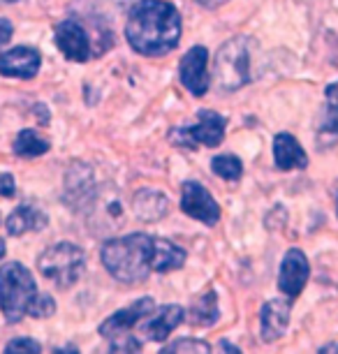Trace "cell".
<instances>
[{
	"instance_id": "12",
	"label": "cell",
	"mask_w": 338,
	"mask_h": 354,
	"mask_svg": "<svg viewBox=\"0 0 338 354\" xmlns=\"http://www.w3.org/2000/svg\"><path fill=\"white\" fill-rule=\"evenodd\" d=\"M42 56L32 46H15L0 56V75L17 77V79H32L39 72Z\"/></svg>"
},
{
	"instance_id": "21",
	"label": "cell",
	"mask_w": 338,
	"mask_h": 354,
	"mask_svg": "<svg viewBox=\"0 0 338 354\" xmlns=\"http://www.w3.org/2000/svg\"><path fill=\"white\" fill-rule=\"evenodd\" d=\"M49 142L37 135L35 130H21L15 139V144H12V151L17 153V156L21 158H37V156H44L46 151H49Z\"/></svg>"
},
{
	"instance_id": "17",
	"label": "cell",
	"mask_w": 338,
	"mask_h": 354,
	"mask_svg": "<svg viewBox=\"0 0 338 354\" xmlns=\"http://www.w3.org/2000/svg\"><path fill=\"white\" fill-rule=\"evenodd\" d=\"M183 319H185V310L181 306H176V304L162 306V308H158L156 317H151V322L144 326V333H147L151 340H167L169 333L174 331Z\"/></svg>"
},
{
	"instance_id": "24",
	"label": "cell",
	"mask_w": 338,
	"mask_h": 354,
	"mask_svg": "<svg viewBox=\"0 0 338 354\" xmlns=\"http://www.w3.org/2000/svg\"><path fill=\"white\" fill-rule=\"evenodd\" d=\"M165 354L169 352H197V354H204V352H211V345L204 343V340H197V338H178L174 343H169L167 347H162Z\"/></svg>"
},
{
	"instance_id": "22",
	"label": "cell",
	"mask_w": 338,
	"mask_h": 354,
	"mask_svg": "<svg viewBox=\"0 0 338 354\" xmlns=\"http://www.w3.org/2000/svg\"><path fill=\"white\" fill-rule=\"evenodd\" d=\"M211 169H214L216 176L225 178V181H238V178L243 176V165L241 160L236 156H229V153H225V156H216L211 160Z\"/></svg>"
},
{
	"instance_id": "20",
	"label": "cell",
	"mask_w": 338,
	"mask_h": 354,
	"mask_svg": "<svg viewBox=\"0 0 338 354\" xmlns=\"http://www.w3.org/2000/svg\"><path fill=\"white\" fill-rule=\"evenodd\" d=\"M68 192L65 195H72L77 192V202L72 206H82L84 202L93 199V192H95V183H93V174H91V167L82 165V171H77V167H72L70 174H68Z\"/></svg>"
},
{
	"instance_id": "26",
	"label": "cell",
	"mask_w": 338,
	"mask_h": 354,
	"mask_svg": "<svg viewBox=\"0 0 338 354\" xmlns=\"http://www.w3.org/2000/svg\"><path fill=\"white\" fill-rule=\"evenodd\" d=\"M42 347H39V343H35L32 338H15L10 340L8 347H5V352L15 354V352H30V354H37Z\"/></svg>"
},
{
	"instance_id": "9",
	"label": "cell",
	"mask_w": 338,
	"mask_h": 354,
	"mask_svg": "<svg viewBox=\"0 0 338 354\" xmlns=\"http://www.w3.org/2000/svg\"><path fill=\"white\" fill-rule=\"evenodd\" d=\"M178 77L181 84L195 97H202L209 91V51L204 46H192V49L181 58L178 65Z\"/></svg>"
},
{
	"instance_id": "8",
	"label": "cell",
	"mask_w": 338,
	"mask_h": 354,
	"mask_svg": "<svg viewBox=\"0 0 338 354\" xmlns=\"http://www.w3.org/2000/svg\"><path fill=\"white\" fill-rule=\"evenodd\" d=\"M56 46L72 63H86L93 56L91 37L77 19H65L56 26Z\"/></svg>"
},
{
	"instance_id": "6",
	"label": "cell",
	"mask_w": 338,
	"mask_h": 354,
	"mask_svg": "<svg viewBox=\"0 0 338 354\" xmlns=\"http://www.w3.org/2000/svg\"><path fill=\"white\" fill-rule=\"evenodd\" d=\"M225 128H227V118L211 109L197 111V125L195 128H176L169 132V142L183 149H197L200 144L214 149L223 142Z\"/></svg>"
},
{
	"instance_id": "19",
	"label": "cell",
	"mask_w": 338,
	"mask_h": 354,
	"mask_svg": "<svg viewBox=\"0 0 338 354\" xmlns=\"http://www.w3.org/2000/svg\"><path fill=\"white\" fill-rule=\"evenodd\" d=\"M188 252L181 245H176L174 241L158 236V252H156V273H169L181 269Z\"/></svg>"
},
{
	"instance_id": "14",
	"label": "cell",
	"mask_w": 338,
	"mask_h": 354,
	"mask_svg": "<svg viewBox=\"0 0 338 354\" xmlns=\"http://www.w3.org/2000/svg\"><path fill=\"white\" fill-rule=\"evenodd\" d=\"M274 162L281 171L290 169H306L308 158L301 144L290 132H278L274 137Z\"/></svg>"
},
{
	"instance_id": "2",
	"label": "cell",
	"mask_w": 338,
	"mask_h": 354,
	"mask_svg": "<svg viewBox=\"0 0 338 354\" xmlns=\"http://www.w3.org/2000/svg\"><path fill=\"white\" fill-rule=\"evenodd\" d=\"M156 252L158 236L128 234L104 243L100 259L109 276H114L118 283L139 285L151 276V271H156Z\"/></svg>"
},
{
	"instance_id": "28",
	"label": "cell",
	"mask_w": 338,
	"mask_h": 354,
	"mask_svg": "<svg viewBox=\"0 0 338 354\" xmlns=\"http://www.w3.org/2000/svg\"><path fill=\"white\" fill-rule=\"evenodd\" d=\"M15 178H12V174L3 171L0 174V195L3 197H15Z\"/></svg>"
},
{
	"instance_id": "27",
	"label": "cell",
	"mask_w": 338,
	"mask_h": 354,
	"mask_svg": "<svg viewBox=\"0 0 338 354\" xmlns=\"http://www.w3.org/2000/svg\"><path fill=\"white\" fill-rule=\"evenodd\" d=\"M111 352H142V343L132 336H125V338H114L111 343Z\"/></svg>"
},
{
	"instance_id": "13",
	"label": "cell",
	"mask_w": 338,
	"mask_h": 354,
	"mask_svg": "<svg viewBox=\"0 0 338 354\" xmlns=\"http://www.w3.org/2000/svg\"><path fill=\"white\" fill-rule=\"evenodd\" d=\"M290 310H292V299H271L260 310V333L264 343H274L288 331Z\"/></svg>"
},
{
	"instance_id": "7",
	"label": "cell",
	"mask_w": 338,
	"mask_h": 354,
	"mask_svg": "<svg viewBox=\"0 0 338 354\" xmlns=\"http://www.w3.org/2000/svg\"><path fill=\"white\" fill-rule=\"evenodd\" d=\"M181 209L185 216L200 220L204 225H216L220 220V206L211 192L197 181H185L181 190Z\"/></svg>"
},
{
	"instance_id": "30",
	"label": "cell",
	"mask_w": 338,
	"mask_h": 354,
	"mask_svg": "<svg viewBox=\"0 0 338 354\" xmlns=\"http://www.w3.org/2000/svg\"><path fill=\"white\" fill-rule=\"evenodd\" d=\"M197 3L204 5V8H211V10H214V8H220V5H225L227 0H197Z\"/></svg>"
},
{
	"instance_id": "5",
	"label": "cell",
	"mask_w": 338,
	"mask_h": 354,
	"mask_svg": "<svg viewBox=\"0 0 338 354\" xmlns=\"http://www.w3.org/2000/svg\"><path fill=\"white\" fill-rule=\"evenodd\" d=\"M250 61L248 42L243 37H234L225 42L216 53L214 79L220 91H238L250 82Z\"/></svg>"
},
{
	"instance_id": "16",
	"label": "cell",
	"mask_w": 338,
	"mask_h": 354,
	"mask_svg": "<svg viewBox=\"0 0 338 354\" xmlns=\"http://www.w3.org/2000/svg\"><path fill=\"white\" fill-rule=\"evenodd\" d=\"M132 206H135V216L139 220H144V223H158L160 218L167 216L169 199L160 190L144 188L132 197Z\"/></svg>"
},
{
	"instance_id": "15",
	"label": "cell",
	"mask_w": 338,
	"mask_h": 354,
	"mask_svg": "<svg viewBox=\"0 0 338 354\" xmlns=\"http://www.w3.org/2000/svg\"><path fill=\"white\" fill-rule=\"evenodd\" d=\"M46 225H49L46 213L30 204L17 206L8 216V220H5V227H8L10 236H21V234H28V232H42Z\"/></svg>"
},
{
	"instance_id": "10",
	"label": "cell",
	"mask_w": 338,
	"mask_h": 354,
	"mask_svg": "<svg viewBox=\"0 0 338 354\" xmlns=\"http://www.w3.org/2000/svg\"><path fill=\"white\" fill-rule=\"evenodd\" d=\"M308 276H310V266L306 255L299 248H290L283 257L281 271H278V290L285 297L297 299L303 292V287H306Z\"/></svg>"
},
{
	"instance_id": "1",
	"label": "cell",
	"mask_w": 338,
	"mask_h": 354,
	"mask_svg": "<svg viewBox=\"0 0 338 354\" xmlns=\"http://www.w3.org/2000/svg\"><path fill=\"white\" fill-rule=\"evenodd\" d=\"M125 37L142 56H165L181 39V15L167 0H139L130 10Z\"/></svg>"
},
{
	"instance_id": "11",
	"label": "cell",
	"mask_w": 338,
	"mask_h": 354,
	"mask_svg": "<svg viewBox=\"0 0 338 354\" xmlns=\"http://www.w3.org/2000/svg\"><path fill=\"white\" fill-rule=\"evenodd\" d=\"M153 310H156V301H153V299H151V297H142V299H137V301H132V306H128V308H123V310L114 313V315H109L100 324V329H97V331H100L102 338L114 340L118 333L130 331L132 326L139 322V319L153 315Z\"/></svg>"
},
{
	"instance_id": "34",
	"label": "cell",
	"mask_w": 338,
	"mask_h": 354,
	"mask_svg": "<svg viewBox=\"0 0 338 354\" xmlns=\"http://www.w3.org/2000/svg\"><path fill=\"white\" fill-rule=\"evenodd\" d=\"M54 352H77V347H61V350H58V347H56Z\"/></svg>"
},
{
	"instance_id": "35",
	"label": "cell",
	"mask_w": 338,
	"mask_h": 354,
	"mask_svg": "<svg viewBox=\"0 0 338 354\" xmlns=\"http://www.w3.org/2000/svg\"><path fill=\"white\" fill-rule=\"evenodd\" d=\"M5 3H17V0H5Z\"/></svg>"
},
{
	"instance_id": "3",
	"label": "cell",
	"mask_w": 338,
	"mask_h": 354,
	"mask_svg": "<svg viewBox=\"0 0 338 354\" xmlns=\"http://www.w3.org/2000/svg\"><path fill=\"white\" fill-rule=\"evenodd\" d=\"M35 297L37 285L24 264L10 262L0 266V310L10 324L21 322L24 315H28Z\"/></svg>"
},
{
	"instance_id": "23",
	"label": "cell",
	"mask_w": 338,
	"mask_h": 354,
	"mask_svg": "<svg viewBox=\"0 0 338 354\" xmlns=\"http://www.w3.org/2000/svg\"><path fill=\"white\" fill-rule=\"evenodd\" d=\"M322 135L338 139V84L327 86V116L322 123Z\"/></svg>"
},
{
	"instance_id": "29",
	"label": "cell",
	"mask_w": 338,
	"mask_h": 354,
	"mask_svg": "<svg viewBox=\"0 0 338 354\" xmlns=\"http://www.w3.org/2000/svg\"><path fill=\"white\" fill-rule=\"evenodd\" d=\"M12 32H15V28H12V24L8 21V19H0V46H5L12 39Z\"/></svg>"
},
{
	"instance_id": "18",
	"label": "cell",
	"mask_w": 338,
	"mask_h": 354,
	"mask_svg": "<svg viewBox=\"0 0 338 354\" xmlns=\"http://www.w3.org/2000/svg\"><path fill=\"white\" fill-rule=\"evenodd\" d=\"M220 317V310H218V297L214 290L204 292L188 313V322L195 326H214Z\"/></svg>"
},
{
	"instance_id": "25",
	"label": "cell",
	"mask_w": 338,
	"mask_h": 354,
	"mask_svg": "<svg viewBox=\"0 0 338 354\" xmlns=\"http://www.w3.org/2000/svg\"><path fill=\"white\" fill-rule=\"evenodd\" d=\"M56 313V301L49 297V294H39L32 299L30 308H28V315L35 317V319H44V317H51Z\"/></svg>"
},
{
	"instance_id": "4",
	"label": "cell",
	"mask_w": 338,
	"mask_h": 354,
	"mask_svg": "<svg viewBox=\"0 0 338 354\" xmlns=\"http://www.w3.org/2000/svg\"><path fill=\"white\" fill-rule=\"evenodd\" d=\"M37 269L58 290H68V287H72L82 278V273L86 269V255L79 245L70 241H61L49 245L44 252H39Z\"/></svg>"
},
{
	"instance_id": "32",
	"label": "cell",
	"mask_w": 338,
	"mask_h": 354,
	"mask_svg": "<svg viewBox=\"0 0 338 354\" xmlns=\"http://www.w3.org/2000/svg\"><path fill=\"white\" fill-rule=\"evenodd\" d=\"M320 352H338V343H331V345H324Z\"/></svg>"
},
{
	"instance_id": "33",
	"label": "cell",
	"mask_w": 338,
	"mask_h": 354,
	"mask_svg": "<svg viewBox=\"0 0 338 354\" xmlns=\"http://www.w3.org/2000/svg\"><path fill=\"white\" fill-rule=\"evenodd\" d=\"M5 252H8V248H5V241H3V239H0V259L5 257Z\"/></svg>"
},
{
	"instance_id": "31",
	"label": "cell",
	"mask_w": 338,
	"mask_h": 354,
	"mask_svg": "<svg viewBox=\"0 0 338 354\" xmlns=\"http://www.w3.org/2000/svg\"><path fill=\"white\" fill-rule=\"evenodd\" d=\"M220 350H223V352H238V347H236V345H232V343H227V340H223V343H220Z\"/></svg>"
}]
</instances>
